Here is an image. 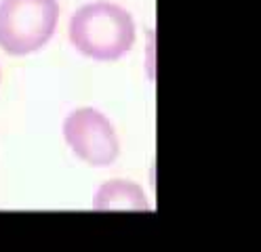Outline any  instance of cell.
Masks as SVG:
<instances>
[{
	"instance_id": "1",
	"label": "cell",
	"mask_w": 261,
	"mask_h": 252,
	"mask_svg": "<svg viewBox=\"0 0 261 252\" xmlns=\"http://www.w3.org/2000/svg\"><path fill=\"white\" fill-rule=\"evenodd\" d=\"M135 19L124 7L110 0L83 5L70 17L68 36L83 57L95 61H118L135 44Z\"/></svg>"
},
{
	"instance_id": "2",
	"label": "cell",
	"mask_w": 261,
	"mask_h": 252,
	"mask_svg": "<svg viewBox=\"0 0 261 252\" xmlns=\"http://www.w3.org/2000/svg\"><path fill=\"white\" fill-rule=\"evenodd\" d=\"M57 0H0V48L7 55H34L57 30Z\"/></svg>"
},
{
	"instance_id": "3",
	"label": "cell",
	"mask_w": 261,
	"mask_h": 252,
	"mask_svg": "<svg viewBox=\"0 0 261 252\" xmlns=\"http://www.w3.org/2000/svg\"><path fill=\"white\" fill-rule=\"evenodd\" d=\"M63 139L72 154L89 166H110L120 156L118 132L95 107H76L63 120Z\"/></svg>"
},
{
	"instance_id": "4",
	"label": "cell",
	"mask_w": 261,
	"mask_h": 252,
	"mask_svg": "<svg viewBox=\"0 0 261 252\" xmlns=\"http://www.w3.org/2000/svg\"><path fill=\"white\" fill-rule=\"evenodd\" d=\"M93 208L97 210H148V195L135 181L110 179L93 198Z\"/></svg>"
}]
</instances>
